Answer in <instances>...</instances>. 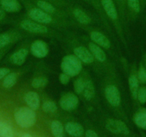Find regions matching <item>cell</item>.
Instances as JSON below:
<instances>
[{
    "mask_svg": "<svg viewBox=\"0 0 146 137\" xmlns=\"http://www.w3.org/2000/svg\"><path fill=\"white\" fill-rule=\"evenodd\" d=\"M63 73L74 77L79 74L82 69V61L74 54H69L62 59L60 65Z\"/></svg>",
    "mask_w": 146,
    "mask_h": 137,
    "instance_id": "1",
    "label": "cell"
},
{
    "mask_svg": "<svg viewBox=\"0 0 146 137\" xmlns=\"http://www.w3.org/2000/svg\"><path fill=\"white\" fill-rule=\"evenodd\" d=\"M15 119L22 128H29L36 122V113L29 107H22L15 114Z\"/></svg>",
    "mask_w": 146,
    "mask_h": 137,
    "instance_id": "2",
    "label": "cell"
},
{
    "mask_svg": "<svg viewBox=\"0 0 146 137\" xmlns=\"http://www.w3.org/2000/svg\"><path fill=\"white\" fill-rule=\"evenodd\" d=\"M30 19L42 24H49L53 21L52 17L47 12L38 7H32L28 12Z\"/></svg>",
    "mask_w": 146,
    "mask_h": 137,
    "instance_id": "3",
    "label": "cell"
},
{
    "mask_svg": "<svg viewBox=\"0 0 146 137\" xmlns=\"http://www.w3.org/2000/svg\"><path fill=\"white\" fill-rule=\"evenodd\" d=\"M78 104L79 99L76 95L72 93L65 94L60 100V107L64 111H73L78 107Z\"/></svg>",
    "mask_w": 146,
    "mask_h": 137,
    "instance_id": "4",
    "label": "cell"
},
{
    "mask_svg": "<svg viewBox=\"0 0 146 137\" xmlns=\"http://www.w3.org/2000/svg\"><path fill=\"white\" fill-rule=\"evenodd\" d=\"M106 128L108 131L115 134L129 135L130 130L125 124L120 120L109 119L106 122Z\"/></svg>",
    "mask_w": 146,
    "mask_h": 137,
    "instance_id": "5",
    "label": "cell"
},
{
    "mask_svg": "<svg viewBox=\"0 0 146 137\" xmlns=\"http://www.w3.org/2000/svg\"><path fill=\"white\" fill-rule=\"evenodd\" d=\"M20 26L22 29L30 33L46 34L48 32L47 28L44 24L37 23L35 21L29 20V19H25L22 21Z\"/></svg>",
    "mask_w": 146,
    "mask_h": 137,
    "instance_id": "6",
    "label": "cell"
},
{
    "mask_svg": "<svg viewBox=\"0 0 146 137\" xmlns=\"http://www.w3.org/2000/svg\"><path fill=\"white\" fill-rule=\"evenodd\" d=\"M105 98L113 107H118L121 101V97L118 89L114 85H109L105 89Z\"/></svg>",
    "mask_w": 146,
    "mask_h": 137,
    "instance_id": "7",
    "label": "cell"
},
{
    "mask_svg": "<svg viewBox=\"0 0 146 137\" xmlns=\"http://www.w3.org/2000/svg\"><path fill=\"white\" fill-rule=\"evenodd\" d=\"M31 53L34 57L42 59L49 53V47L47 43L42 40H36L31 45Z\"/></svg>",
    "mask_w": 146,
    "mask_h": 137,
    "instance_id": "8",
    "label": "cell"
},
{
    "mask_svg": "<svg viewBox=\"0 0 146 137\" xmlns=\"http://www.w3.org/2000/svg\"><path fill=\"white\" fill-rule=\"evenodd\" d=\"M100 4L107 16L112 20L118 18V12L113 0H100Z\"/></svg>",
    "mask_w": 146,
    "mask_h": 137,
    "instance_id": "9",
    "label": "cell"
},
{
    "mask_svg": "<svg viewBox=\"0 0 146 137\" xmlns=\"http://www.w3.org/2000/svg\"><path fill=\"white\" fill-rule=\"evenodd\" d=\"M74 54L82 62L87 64L93 63L94 59H95L90 51L86 47H82V46L74 49Z\"/></svg>",
    "mask_w": 146,
    "mask_h": 137,
    "instance_id": "10",
    "label": "cell"
},
{
    "mask_svg": "<svg viewBox=\"0 0 146 137\" xmlns=\"http://www.w3.org/2000/svg\"><path fill=\"white\" fill-rule=\"evenodd\" d=\"M1 8L9 13H17L22 9V5L18 0H0Z\"/></svg>",
    "mask_w": 146,
    "mask_h": 137,
    "instance_id": "11",
    "label": "cell"
},
{
    "mask_svg": "<svg viewBox=\"0 0 146 137\" xmlns=\"http://www.w3.org/2000/svg\"><path fill=\"white\" fill-rule=\"evenodd\" d=\"M90 38L95 44L105 49H109L110 47V41L109 39L103 34L99 32H92L90 33Z\"/></svg>",
    "mask_w": 146,
    "mask_h": 137,
    "instance_id": "12",
    "label": "cell"
},
{
    "mask_svg": "<svg viewBox=\"0 0 146 137\" xmlns=\"http://www.w3.org/2000/svg\"><path fill=\"white\" fill-rule=\"evenodd\" d=\"M25 101L28 107L33 110L38 109L40 105V96L35 92H29L25 94Z\"/></svg>",
    "mask_w": 146,
    "mask_h": 137,
    "instance_id": "13",
    "label": "cell"
},
{
    "mask_svg": "<svg viewBox=\"0 0 146 137\" xmlns=\"http://www.w3.org/2000/svg\"><path fill=\"white\" fill-rule=\"evenodd\" d=\"M65 131L68 134L74 137H80L83 134V127L76 122H68L65 125Z\"/></svg>",
    "mask_w": 146,
    "mask_h": 137,
    "instance_id": "14",
    "label": "cell"
},
{
    "mask_svg": "<svg viewBox=\"0 0 146 137\" xmlns=\"http://www.w3.org/2000/svg\"><path fill=\"white\" fill-rule=\"evenodd\" d=\"M28 55V50L27 49L22 48L15 51L10 57L11 61L15 65H22L26 61Z\"/></svg>",
    "mask_w": 146,
    "mask_h": 137,
    "instance_id": "15",
    "label": "cell"
},
{
    "mask_svg": "<svg viewBox=\"0 0 146 137\" xmlns=\"http://www.w3.org/2000/svg\"><path fill=\"white\" fill-rule=\"evenodd\" d=\"M88 47H89V50L92 53L94 58L96 59L98 61H100V62H104L106 61V54L100 46L93 42H90L88 44Z\"/></svg>",
    "mask_w": 146,
    "mask_h": 137,
    "instance_id": "16",
    "label": "cell"
},
{
    "mask_svg": "<svg viewBox=\"0 0 146 137\" xmlns=\"http://www.w3.org/2000/svg\"><path fill=\"white\" fill-rule=\"evenodd\" d=\"M128 84L129 89H130L131 96L135 100H137V91L140 87V83H139L138 79L137 76V73H133L128 79Z\"/></svg>",
    "mask_w": 146,
    "mask_h": 137,
    "instance_id": "17",
    "label": "cell"
},
{
    "mask_svg": "<svg viewBox=\"0 0 146 137\" xmlns=\"http://www.w3.org/2000/svg\"><path fill=\"white\" fill-rule=\"evenodd\" d=\"M133 120L139 128L146 130V109H140L135 114Z\"/></svg>",
    "mask_w": 146,
    "mask_h": 137,
    "instance_id": "18",
    "label": "cell"
},
{
    "mask_svg": "<svg viewBox=\"0 0 146 137\" xmlns=\"http://www.w3.org/2000/svg\"><path fill=\"white\" fill-rule=\"evenodd\" d=\"M72 14L78 22L82 24H89L91 22V19L83 10L79 8H75L72 10Z\"/></svg>",
    "mask_w": 146,
    "mask_h": 137,
    "instance_id": "19",
    "label": "cell"
},
{
    "mask_svg": "<svg viewBox=\"0 0 146 137\" xmlns=\"http://www.w3.org/2000/svg\"><path fill=\"white\" fill-rule=\"evenodd\" d=\"M36 5L37 7L50 15L54 14L57 12L55 7L47 1H45V0H37L36 2Z\"/></svg>",
    "mask_w": 146,
    "mask_h": 137,
    "instance_id": "20",
    "label": "cell"
},
{
    "mask_svg": "<svg viewBox=\"0 0 146 137\" xmlns=\"http://www.w3.org/2000/svg\"><path fill=\"white\" fill-rule=\"evenodd\" d=\"M83 96L85 99L87 100H91L95 96V86H94L93 83L91 80L85 81V86H84Z\"/></svg>",
    "mask_w": 146,
    "mask_h": 137,
    "instance_id": "21",
    "label": "cell"
},
{
    "mask_svg": "<svg viewBox=\"0 0 146 137\" xmlns=\"http://www.w3.org/2000/svg\"><path fill=\"white\" fill-rule=\"evenodd\" d=\"M51 131L54 137L64 136V127L60 121L55 120L52 122Z\"/></svg>",
    "mask_w": 146,
    "mask_h": 137,
    "instance_id": "22",
    "label": "cell"
},
{
    "mask_svg": "<svg viewBox=\"0 0 146 137\" xmlns=\"http://www.w3.org/2000/svg\"><path fill=\"white\" fill-rule=\"evenodd\" d=\"M126 3L130 12L135 15H137L140 13L142 7L140 0H127Z\"/></svg>",
    "mask_w": 146,
    "mask_h": 137,
    "instance_id": "23",
    "label": "cell"
},
{
    "mask_svg": "<svg viewBox=\"0 0 146 137\" xmlns=\"http://www.w3.org/2000/svg\"><path fill=\"white\" fill-rule=\"evenodd\" d=\"M17 79V74L15 72H9L5 78L3 80V86L4 87L7 89L12 88V86H15Z\"/></svg>",
    "mask_w": 146,
    "mask_h": 137,
    "instance_id": "24",
    "label": "cell"
},
{
    "mask_svg": "<svg viewBox=\"0 0 146 137\" xmlns=\"http://www.w3.org/2000/svg\"><path fill=\"white\" fill-rule=\"evenodd\" d=\"M0 136L13 137L14 132L12 128L8 124L4 122H0Z\"/></svg>",
    "mask_w": 146,
    "mask_h": 137,
    "instance_id": "25",
    "label": "cell"
},
{
    "mask_svg": "<svg viewBox=\"0 0 146 137\" xmlns=\"http://www.w3.org/2000/svg\"><path fill=\"white\" fill-rule=\"evenodd\" d=\"M48 83V79L44 76H39L32 79V86L35 89L43 88Z\"/></svg>",
    "mask_w": 146,
    "mask_h": 137,
    "instance_id": "26",
    "label": "cell"
},
{
    "mask_svg": "<svg viewBox=\"0 0 146 137\" xmlns=\"http://www.w3.org/2000/svg\"><path fill=\"white\" fill-rule=\"evenodd\" d=\"M42 110L47 113H54L57 110V107L52 101H46L42 104Z\"/></svg>",
    "mask_w": 146,
    "mask_h": 137,
    "instance_id": "27",
    "label": "cell"
},
{
    "mask_svg": "<svg viewBox=\"0 0 146 137\" xmlns=\"http://www.w3.org/2000/svg\"><path fill=\"white\" fill-rule=\"evenodd\" d=\"M137 100L141 104H145L146 103V86L143 84L139 87L137 91Z\"/></svg>",
    "mask_w": 146,
    "mask_h": 137,
    "instance_id": "28",
    "label": "cell"
},
{
    "mask_svg": "<svg viewBox=\"0 0 146 137\" xmlns=\"http://www.w3.org/2000/svg\"><path fill=\"white\" fill-rule=\"evenodd\" d=\"M137 76L139 83L141 84H146V68L145 65H141L139 67L137 72Z\"/></svg>",
    "mask_w": 146,
    "mask_h": 137,
    "instance_id": "29",
    "label": "cell"
},
{
    "mask_svg": "<svg viewBox=\"0 0 146 137\" xmlns=\"http://www.w3.org/2000/svg\"><path fill=\"white\" fill-rule=\"evenodd\" d=\"M84 86H85V81L81 77L78 78L74 82V90L75 93L78 94H82L84 89Z\"/></svg>",
    "mask_w": 146,
    "mask_h": 137,
    "instance_id": "30",
    "label": "cell"
},
{
    "mask_svg": "<svg viewBox=\"0 0 146 137\" xmlns=\"http://www.w3.org/2000/svg\"><path fill=\"white\" fill-rule=\"evenodd\" d=\"M10 41L11 37L8 34H0V49L9 44Z\"/></svg>",
    "mask_w": 146,
    "mask_h": 137,
    "instance_id": "31",
    "label": "cell"
},
{
    "mask_svg": "<svg viewBox=\"0 0 146 137\" xmlns=\"http://www.w3.org/2000/svg\"><path fill=\"white\" fill-rule=\"evenodd\" d=\"M59 80H60V82L62 84L66 85L70 82V76L62 72V73L60 74V76H59Z\"/></svg>",
    "mask_w": 146,
    "mask_h": 137,
    "instance_id": "32",
    "label": "cell"
},
{
    "mask_svg": "<svg viewBox=\"0 0 146 137\" xmlns=\"http://www.w3.org/2000/svg\"><path fill=\"white\" fill-rule=\"evenodd\" d=\"M10 72L9 68H0V80L5 78L8 74Z\"/></svg>",
    "mask_w": 146,
    "mask_h": 137,
    "instance_id": "33",
    "label": "cell"
},
{
    "mask_svg": "<svg viewBox=\"0 0 146 137\" xmlns=\"http://www.w3.org/2000/svg\"><path fill=\"white\" fill-rule=\"evenodd\" d=\"M85 136L86 137H99L97 133L94 131L93 130H88L85 133Z\"/></svg>",
    "mask_w": 146,
    "mask_h": 137,
    "instance_id": "34",
    "label": "cell"
},
{
    "mask_svg": "<svg viewBox=\"0 0 146 137\" xmlns=\"http://www.w3.org/2000/svg\"><path fill=\"white\" fill-rule=\"evenodd\" d=\"M5 17V11L0 8V21L2 20Z\"/></svg>",
    "mask_w": 146,
    "mask_h": 137,
    "instance_id": "35",
    "label": "cell"
},
{
    "mask_svg": "<svg viewBox=\"0 0 146 137\" xmlns=\"http://www.w3.org/2000/svg\"><path fill=\"white\" fill-rule=\"evenodd\" d=\"M21 137H32V136L29 134H24L21 136Z\"/></svg>",
    "mask_w": 146,
    "mask_h": 137,
    "instance_id": "36",
    "label": "cell"
},
{
    "mask_svg": "<svg viewBox=\"0 0 146 137\" xmlns=\"http://www.w3.org/2000/svg\"><path fill=\"white\" fill-rule=\"evenodd\" d=\"M145 0H140V3H141V6H142V4H143V2H144Z\"/></svg>",
    "mask_w": 146,
    "mask_h": 137,
    "instance_id": "37",
    "label": "cell"
},
{
    "mask_svg": "<svg viewBox=\"0 0 146 137\" xmlns=\"http://www.w3.org/2000/svg\"><path fill=\"white\" fill-rule=\"evenodd\" d=\"M145 67L146 68V57H145Z\"/></svg>",
    "mask_w": 146,
    "mask_h": 137,
    "instance_id": "38",
    "label": "cell"
},
{
    "mask_svg": "<svg viewBox=\"0 0 146 137\" xmlns=\"http://www.w3.org/2000/svg\"><path fill=\"white\" fill-rule=\"evenodd\" d=\"M92 1H96V0H92Z\"/></svg>",
    "mask_w": 146,
    "mask_h": 137,
    "instance_id": "39",
    "label": "cell"
},
{
    "mask_svg": "<svg viewBox=\"0 0 146 137\" xmlns=\"http://www.w3.org/2000/svg\"><path fill=\"white\" fill-rule=\"evenodd\" d=\"M45 1H49V0H45Z\"/></svg>",
    "mask_w": 146,
    "mask_h": 137,
    "instance_id": "40",
    "label": "cell"
},
{
    "mask_svg": "<svg viewBox=\"0 0 146 137\" xmlns=\"http://www.w3.org/2000/svg\"><path fill=\"white\" fill-rule=\"evenodd\" d=\"M145 2H146V0H145Z\"/></svg>",
    "mask_w": 146,
    "mask_h": 137,
    "instance_id": "41",
    "label": "cell"
}]
</instances>
